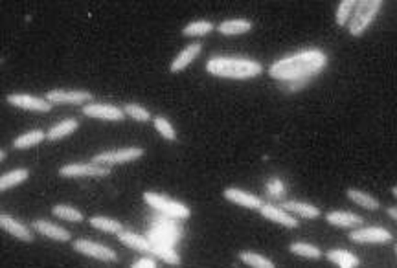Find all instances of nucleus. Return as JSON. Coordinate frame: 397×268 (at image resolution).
Wrapping results in <instances>:
<instances>
[{
	"label": "nucleus",
	"instance_id": "nucleus-40",
	"mask_svg": "<svg viewBox=\"0 0 397 268\" xmlns=\"http://www.w3.org/2000/svg\"><path fill=\"white\" fill-rule=\"evenodd\" d=\"M393 250H396V254H397V245H396V247H393Z\"/></svg>",
	"mask_w": 397,
	"mask_h": 268
},
{
	"label": "nucleus",
	"instance_id": "nucleus-19",
	"mask_svg": "<svg viewBox=\"0 0 397 268\" xmlns=\"http://www.w3.org/2000/svg\"><path fill=\"white\" fill-rule=\"evenodd\" d=\"M329 263H333L339 268H359L361 267V257L353 252L346 250V248H331L324 254Z\"/></svg>",
	"mask_w": 397,
	"mask_h": 268
},
{
	"label": "nucleus",
	"instance_id": "nucleus-26",
	"mask_svg": "<svg viewBox=\"0 0 397 268\" xmlns=\"http://www.w3.org/2000/svg\"><path fill=\"white\" fill-rule=\"evenodd\" d=\"M289 252L295 255H300L304 259L309 261H318L324 257V252L317 247V245H311V242L305 241H296L289 245Z\"/></svg>",
	"mask_w": 397,
	"mask_h": 268
},
{
	"label": "nucleus",
	"instance_id": "nucleus-2",
	"mask_svg": "<svg viewBox=\"0 0 397 268\" xmlns=\"http://www.w3.org/2000/svg\"><path fill=\"white\" fill-rule=\"evenodd\" d=\"M206 72L213 77L232 81L256 80L265 74V66L260 61L239 55H213L206 61Z\"/></svg>",
	"mask_w": 397,
	"mask_h": 268
},
{
	"label": "nucleus",
	"instance_id": "nucleus-28",
	"mask_svg": "<svg viewBox=\"0 0 397 268\" xmlns=\"http://www.w3.org/2000/svg\"><path fill=\"white\" fill-rule=\"evenodd\" d=\"M153 241V239H151ZM154 257H159V259H162L164 263L168 264H181V255L176 254L175 250H173L171 242H166L162 239V241H153V254Z\"/></svg>",
	"mask_w": 397,
	"mask_h": 268
},
{
	"label": "nucleus",
	"instance_id": "nucleus-12",
	"mask_svg": "<svg viewBox=\"0 0 397 268\" xmlns=\"http://www.w3.org/2000/svg\"><path fill=\"white\" fill-rule=\"evenodd\" d=\"M260 213L263 219L270 220V223H276V225L280 226H285V228L289 230H296L298 226H300L298 219H296L292 213H289L287 210H283L282 206H278V204L265 203L263 206H261Z\"/></svg>",
	"mask_w": 397,
	"mask_h": 268
},
{
	"label": "nucleus",
	"instance_id": "nucleus-15",
	"mask_svg": "<svg viewBox=\"0 0 397 268\" xmlns=\"http://www.w3.org/2000/svg\"><path fill=\"white\" fill-rule=\"evenodd\" d=\"M201 53H203V43H198L197 41V43L188 44V46H184V48L173 58L171 65H169V72H171V74H181V72H184Z\"/></svg>",
	"mask_w": 397,
	"mask_h": 268
},
{
	"label": "nucleus",
	"instance_id": "nucleus-7",
	"mask_svg": "<svg viewBox=\"0 0 397 268\" xmlns=\"http://www.w3.org/2000/svg\"><path fill=\"white\" fill-rule=\"evenodd\" d=\"M72 248H74L78 254L87 255V257H92V259L103 261V263H116L118 261V254L107 245L102 242H96L92 239H74L72 242Z\"/></svg>",
	"mask_w": 397,
	"mask_h": 268
},
{
	"label": "nucleus",
	"instance_id": "nucleus-24",
	"mask_svg": "<svg viewBox=\"0 0 397 268\" xmlns=\"http://www.w3.org/2000/svg\"><path fill=\"white\" fill-rule=\"evenodd\" d=\"M30 178V169L26 167H17V169H11V171L4 173L0 176V191L4 193L8 189L17 188V186L24 184V182Z\"/></svg>",
	"mask_w": 397,
	"mask_h": 268
},
{
	"label": "nucleus",
	"instance_id": "nucleus-25",
	"mask_svg": "<svg viewBox=\"0 0 397 268\" xmlns=\"http://www.w3.org/2000/svg\"><path fill=\"white\" fill-rule=\"evenodd\" d=\"M46 140V132L43 129H33V131H28L21 136H17L14 140V149L17 151H24L30 149V147H36V145L43 144Z\"/></svg>",
	"mask_w": 397,
	"mask_h": 268
},
{
	"label": "nucleus",
	"instance_id": "nucleus-16",
	"mask_svg": "<svg viewBox=\"0 0 397 268\" xmlns=\"http://www.w3.org/2000/svg\"><path fill=\"white\" fill-rule=\"evenodd\" d=\"M0 228L4 230L6 233H9L11 237L18 239V241H24V242L36 241V239H33V228H28L26 225H22L21 220L8 215V213H2V215H0Z\"/></svg>",
	"mask_w": 397,
	"mask_h": 268
},
{
	"label": "nucleus",
	"instance_id": "nucleus-23",
	"mask_svg": "<svg viewBox=\"0 0 397 268\" xmlns=\"http://www.w3.org/2000/svg\"><path fill=\"white\" fill-rule=\"evenodd\" d=\"M346 195H348V198L353 204H357V206L362 208V210H368V211L381 210L379 198H375L374 195H370L368 191H362V189H357V188H349L348 191H346Z\"/></svg>",
	"mask_w": 397,
	"mask_h": 268
},
{
	"label": "nucleus",
	"instance_id": "nucleus-22",
	"mask_svg": "<svg viewBox=\"0 0 397 268\" xmlns=\"http://www.w3.org/2000/svg\"><path fill=\"white\" fill-rule=\"evenodd\" d=\"M78 129H80V119L65 118V119H61V122H58L55 125H52V127L46 131V140L59 141V140H63V138L74 134Z\"/></svg>",
	"mask_w": 397,
	"mask_h": 268
},
{
	"label": "nucleus",
	"instance_id": "nucleus-20",
	"mask_svg": "<svg viewBox=\"0 0 397 268\" xmlns=\"http://www.w3.org/2000/svg\"><path fill=\"white\" fill-rule=\"evenodd\" d=\"M282 208L289 211V213H292L295 217H302V219L307 220H314L322 217L320 208H317L314 204L304 203V200H283Z\"/></svg>",
	"mask_w": 397,
	"mask_h": 268
},
{
	"label": "nucleus",
	"instance_id": "nucleus-31",
	"mask_svg": "<svg viewBox=\"0 0 397 268\" xmlns=\"http://www.w3.org/2000/svg\"><path fill=\"white\" fill-rule=\"evenodd\" d=\"M52 213L58 217V219L66 220V223H83L85 220L83 211L74 206H68V204H55V206L52 208Z\"/></svg>",
	"mask_w": 397,
	"mask_h": 268
},
{
	"label": "nucleus",
	"instance_id": "nucleus-32",
	"mask_svg": "<svg viewBox=\"0 0 397 268\" xmlns=\"http://www.w3.org/2000/svg\"><path fill=\"white\" fill-rule=\"evenodd\" d=\"M355 8H357V2H353V0H342V2L339 4V8H337V14H335L337 26L348 28Z\"/></svg>",
	"mask_w": 397,
	"mask_h": 268
},
{
	"label": "nucleus",
	"instance_id": "nucleus-1",
	"mask_svg": "<svg viewBox=\"0 0 397 268\" xmlns=\"http://www.w3.org/2000/svg\"><path fill=\"white\" fill-rule=\"evenodd\" d=\"M329 65V55L320 48H304L280 58L267 68V74L283 88L296 92L322 74Z\"/></svg>",
	"mask_w": 397,
	"mask_h": 268
},
{
	"label": "nucleus",
	"instance_id": "nucleus-37",
	"mask_svg": "<svg viewBox=\"0 0 397 268\" xmlns=\"http://www.w3.org/2000/svg\"><path fill=\"white\" fill-rule=\"evenodd\" d=\"M386 215L390 217V219H393L397 223V206H390L386 208Z\"/></svg>",
	"mask_w": 397,
	"mask_h": 268
},
{
	"label": "nucleus",
	"instance_id": "nucleus-4",
	"mask_svg": "<svg viewBox=\"0 0 397 268\" xmlns=\"http://www.w3.org/2000/svg\"><path fill=\"white\" fill-rule=\"evenodd\" d=\"M144 203L149 208H153L154 211L162 213L164 217L176 220H186L191 217V210L186 204L173 200V198L166 197L162 193H154V191H146L144 193Z\"/></svg>",
	"mask_w": 397,
	"mask_h": 268
},
{
	"label": "nucleus",
	"instance_id": "nucleus-29",
	"mask_svg": "<svg viewBox=\"0 0 397 268\" xmlns=\"http://www.w3.org/2000/svg\"><path fill=\"white\" fill-rule=\"evenodd\" d=\"M88 225L103 233H112V235H120V233L124 232V225H122L120 220L110 219V217L94 215L88 219Z\"/></svg>",
	"mask_w": 397,
	"mask_h": 268
},
{
	"label": "nucleus",
	"instance_id": "nucleus-38",
	"mask_svg": "<svg viewBox=\"0 0 397 268\" xmlns=\"http://www.w3.org/2000/svg\"><path fill=\"white\" fill-rule=\"evenodd\" d=\"M6 156H8V154H6V151H2V153H0V160H2V162H4Z\"/></svg>",
	"mask_w": 397,
	"mask_h": 268
},
{
	"label": "nucleus",
	"instance_id": "nucleus-8",
	"mask_svg": "<svg viewBox=\"0 0 397 268\" xmlns=\"http://www.w3.org/2000/svg\"><path fill=\"white\" fill-rule=\"evenodd\" d=\"M110 175V167L100 166L94 162H75L66 164L59 169L63 178H105Z\"/></svg>",
	"mask_w": 397,
	"mask_h": 268
},
{
	"label": "nucleus",
	"instance_id": "nucleus-3",
	"mask_svg": "<svg viewBox=\"0 0 397 268\" xmlns=\"http://www.w3.org/2000/svg\"><path fill=\"white\" fill-rule=\"evenodd\" d=\"M383 4L381 0H362L357 2V8L353 11V17L348 24V33L351 37H362L368 31V28L375 22V18L379 17L383 11Z\"/></svg>",
	"mask_w": 397,
	"mask_h": 268
},
{
	"label": "nucleus",
	"instance_id": "nucleus-33",
	"mask_svg": "<svg viewBox=\"0 0 397 268\" xmlns=\"http://www.w3.org/2000/svg\"><path fill=\"white\" fill-rule=\"evenodd\" d=\"M124 112H125V116L132 118L134 122H140V124L153 122V116H151L149 110H147L144 105H140V103H125Z\"/></svg>",
	"mask_w": 397,
	"mask_h": 268
},
{
	"label": "nucleus",
	"instance_id": "nucleus-10",
	"mask_svg": "<svg viewBox=\"0 0 397 268\" xmlns=\"http://www.w3.org/2000/svg\"><path fill=\"white\" fill-rule=\"evenodd\" d=\"M6 102L11 107H17L22 110H30V112H39V114H46L53 109L52 103L46 97L41 96H31V94L24 92H11L6 96Z\"/></svg>",
	"mask_w": 397,
	"mask_h": 268
},
{
	"label": "nucleus",
	"instance_id": "nucleus-27",
	"mask_svg": "<svg viewBox=\"0 0 397 268\" xmlns=\"http://www.w3.org/2000/svg\"><path fill=\"white\" fill-rule=\"evenodd\" d=\"M217 30V24H213L212 21H206V18H201V21H194L190 24H186L182 28V36L184 37H206L210 33Z\"/></svg>",
	"mask_w": 397,
	"mask_h": 268
},
{
	"label": "nucleus",
	"instance_id": "nucleus-11",
	"mask_svg": "<svg viewBox=\"0 0 397 268\" xmlns=\"http://www.w3.org/2000/svg\"><path fill=\"white\" fill-rule=\"evenodd\" d=\"M81 114L92 119H103V122H124V119L127 118L124 112V107L97 102L81 107Z\"/></svg>",
	"mask_w": 397,
	"mask_h": 268
},
{
	"label": "nucleus",
	"instance_id": "nucleus-36",
	"mask_svg": "<svg viewBox=\"0 0 397 268\" xmlns=\"http://www.w3.org/2000/svg\"><path fill=\"white\" fill-rule=\"evenodd\" d=\"M267 189H269L270 197H274V198H282L283 197V186H282V182L278 181V178H272V181L267 184Z\"/></svg>",
	"mask_w": 397,
	"mask_h": 268
},
{
	"label": "nucleus",
	"instance_id": "nucleus-21",
	"mask_svg": "<svg viewBox=\"0 0 397 268\" xmlns=\"http://www.w3.org/2000/svg\"><path fill=\"white\" fill-rule=\"evenodd\" d=\"M252 28H254V22L248 21V18H226V21H221L217 24V31L225 37L245 36Z\"/></svg>",
	"mask_w": 397,
	"mask_h": 268
},
{
	"label": "nucleus",
	"instance_id": "nucleus-6",
	"mask_svg": "<svg viewBox=\"0 0 397 268\" xmlns=\"http://www.w3.org/2000/svg\"><path fill=\"white\" fill-rule=\"evenodd\" d=\"M348 239L355 245H390L393 241V233L384 226H361L351 230Z\"/></svg>",
	"mask_w": 397,
	"mask_h": 268
},
{
	"label": "nucleus",
	"instance_id": "nucleus-34",
	"mask_svg": "<svg viewBox=\"0 0 397 268\" xmlns=\"http://www.w3.org/2000/svg\"><path fill=\"white\" fill-rule=\"evenodd\" d=\"M153 125H154V129H157V132H159L164 140L176 141V131H175V127H173V124L169 122L168 118H164V116H154Z\"/></svg>",
	"mask_w": 397,
	"mask_h": 268
},
{
	"label": "nucleus",
	"instance_id": "nucleus-13",
	"mask_svg": "<svg viewBox=\"0 0 397 268\" xmlns=\"http://www.w3.org/2000/svg\"><path fill=\"white\" fill-rule=\"evenodd\" d=\"M327 225L335 226V228H344V230H357L364 225V217L353 211L344 210H331L324 215Z\"/></svg>",
	"mask_w": 397,
	"mask_h": 268
},
{
	"label": "nucleus",
	"instance_id": "nucleus-9",
	"mask_svg": "<svg viewBox=\"0 0 397 268\" xmlns=\"http://www.w3.org/2000/svg\"><path fill=\"white\" fill-rule=\"evenodd\" d=\"M52 105H80L85 107L94 102V94L88 90H70V88H52L44 94Z\"/></svg>",
	"mask_w": 397,
	"mask_h": 268
},
{
	"label": "nucleus",
	"instance_id": "nucleus-30",
	"mask_svg": "<svg viewBox=\"0 0 397 268\" xmlns=\"http://www.w3.org/2000/svg\"><path fill=\"white\" fill-rule=\"evenodd\" d=\"M238 259L250 268H276V263L272 259H269L267 255L258 254V252L241 250L238 254Z\"/></svg>",
	"mask_w": 397,
	"mask_h": 268
},
{
	"label": "nucleus",
	"instance_id": "nucleus-14",
	"mask_svg": "<svg viewBox=\"0 0 397 268\" xmlns=\"http://www.w3.org/2000/svg\"><path fill=\"white\" fill-rule=\"evenodd\" d=\"M223 197L228 200V203L235 204V206H241V208H247V210H261L263 206V198L258 197V195L250 193V191H245V189H239V188H226L223 191Z\"/></svg>",
	"mask_w": 397,
	"mask_h": 268
},
{
	"label": "nucleus",
	"instance_id": "nucleus-39",
	"mask_svg": "<svg viewBox=\"0 0 397 268\" xmlns=\"http://www.w3.org/2000/svg\"><path fill=\"white\" fill-rule=\"evenodd\" d=\"M392 195L397 198V186H393V188H392Z\"/></svg>",
	"mask_w": 397,
	"mask_h": 268
},
{
	"label": "nucleus",
	"instance_id": "nucleus-17",
	"mask_svg": "<svg viewBox=\"0 0 397 268\" xmlns=\"http://www.w3.org/2000/svg\"><path fill=\"white\" fill-rule=\"evenodd\" d=\"M31 228H33V232L41 233V235H44V237L52 239V241H58V242L72 241V233L68 232V230L55 225V223H50V220L36 219L33 223H31Z\"/></svg>",
	"mask_w": 397,
	"mask_h": 268
},
{
	"label": "nucleus",
	"instance_id": "nucleus-18",
	"mask_svg": "<svg viewBox=\"0 0 397 268\" xmlns=\"http://www.w3.org/2000/svg\"><path fill=\"white\" fill-rule=\"evenodd\" d=\"M118 241L122 242L124 247L140 252V254H153V241H151L149 237H146V235L131 232V230H124V232L120 233Z\"/></svg>",
	"mask_w": 397,
	"mask_h": 268
},
{
	"label": "nucleus",
	"instance_id": "nucleus-35",
	"mask_svg": "<svg viewBox=\"0 0 397 268\" xmlns=\"http://www.w3.org/2000/svg\"><path fill=\"white\" fill-rule=\"evenodd\" d=\"M131 268H159V264L153 255H142L140 259L131 264Z\"/></svg>",
	"mask_w": 397,
	"mask_h": 268
},
{
	"label": "nucleus",
	"instance_id": "nucleus-5",
	"mask_svg": "<svg viewBox=\"0 0 397 268\" xmlns=\"http://www.w3.org/2000/svg\"><path fill=\"white\" fill-rule=\"evenodd\" d=\"M146 154V151L142 147H122V149H112V151H103V153L94 154L90 162L100 164L105 167H115V166H124V164H131L140 160Z\"/></svg>",
	"mask_w": 397,
	"mask_h": 268
}]
</instances>
